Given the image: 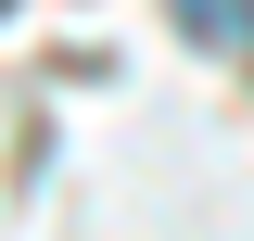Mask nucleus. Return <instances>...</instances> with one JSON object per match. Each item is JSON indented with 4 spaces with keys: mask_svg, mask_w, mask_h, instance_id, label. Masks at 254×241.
Masks as SVG:
<instances>
[{
    "mask_svg": "<svg viewBox=\"0 0 254 241\" xmlns=\"http://www.w3.org/2000/svg\"><path fill=\"white\" fill-rule=\"evenodd\" d=\"M203 38H229V51H254V0H178Z\"/></svg>",
    "mask_w": 254,
    "mask_h": 241,
    "instance_id": "obj_1",
    "label": "nucleus"
},
{
    "mask_svg": "<svg viewBox=\"0 0 254 241\" xmlns=\"http://www.w3.org/2000/svg\"><path fill=\"white\" fill-rule=\"evenodd\" d=\"M0 13H13V0H0Z\"/></svg>",
    "mask_w": 254,
    "mask_h": 241,
    "instance_id": "obj_2",
    "label": "nucleus"
}]
</instances>
